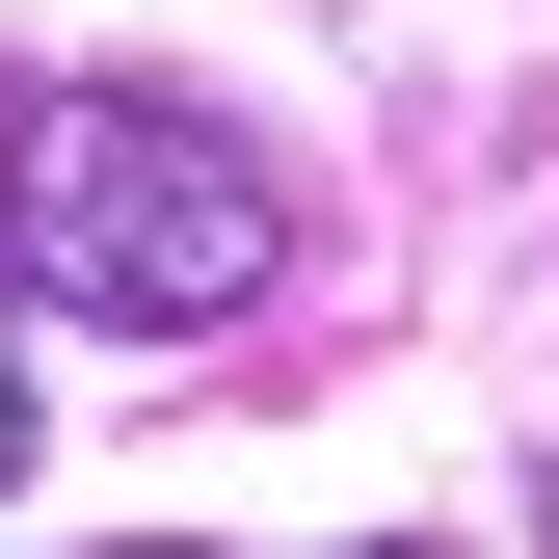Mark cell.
<instances>
[{
    "label": "cell",
    "instance_id": "7a4b0ae2",
    "mask_svg": "<svg viewBox=\"0 0 559 559\" xmlns=\"http://www.w3.org/2000/svg\"><path fill=\"white\" fill-rule=\"evenodd\" d=\"M27 427H53V400H27V346H0V507H27Z\"/></svg>",
    "mask_w": 559,
    "mask_h": 559
},
{
    "label": "cell",
    "instance_id": "3957f363",
    "mask_svg": "<svg viewBox=\"0 0 559 559\" xmlns=\"http://www.w3.org/2000/svg\"><path fill=\"white\" fill-rule=\"evenodd\" d=\"M133 559H187V533H133Z\"/></svg>",
    "mask_w": 559,
    "mask_h": 559
},
{
    "label": "cell",
    "instance_id": "6da1fadb",
    "mask_svg": "<svg viewBox=\"0 0 559 559\" xmlns=\"http://www.w3.org/2000/svg\"><path fill=\"white\" fill-rule=\"evenodd\" d=\"M0 266H27L53 320L214 346L266 266H294V187H266V133H214L187 81H27L0 107Z\"/></svg>",
    "mask_w": 559,
    "mask_h": 559
}]
</instances>
